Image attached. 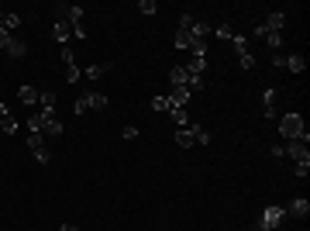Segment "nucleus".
Masks as SVG:
<instances>
[{"label":"nucleus","instance_id":"1","mask_svg":"<svg viewBox=\"0 0 310 231\" xmlns=\"http://www.w3.org/2000/svg\"><path fill=\"white\" fill-rule=\"evenodd\" d=\"M279 135L286 138V142H293V138H303V142H310V135H307V124H303V117L300 114H283L279 117Z\"/></svg>","mask_w":310,"mask_h":231},{"label":"nucleus","instance_id":"2","mask_svg":"<svg viewBox=\"0 0 310 231\" xmlns=\"http://www.w3.org/2000/svg\"><path fill=\"white\" fill-rule=\"evenodd\" d=\"M283 221H286V211L272 204V207H266V211H262V217H259L255 231H279V224H283Z\"/></svg>","mask_w":310,"mask_h":231},{"label":"nucleus","instance_id":"3","mask_svg":"<svg viewBox=\"0 0 310 231\" xmlns=\"http://www.w3.org/2000/svg\"><path fill=\"white\" fill-rule=\"evenodd\" d=\"M283 152L290 155V159H296V162H310V149L303 138H293V142H286L283 145Z\"/></svg>","mask_w":310,"mask_h":231},{"label":"nucleus","instance_id":"4","mask_svg":"<svg viewBox=\"0 0 310 231\" xmlns=\"http://www.w3.org/2000/svg\"><path fill=\"white\" fill-rule=\"evenodd\" d=\"M66 21L73 24V35H76V38H86V31H83V7H69V4H66Z\"/></svg>","mask_w":310,"mask_h":231},{"label":"nucleus","instance_id":"5","mask_svg":"<svg viewBox=\"0 0 310 231\" xmlns=\"http://www.w3.org/2000/svg\"><path fill=\"white\" fill-rule=\"evenodd\" d=\"M69 35H73V24L66 18H56V28H52V38L59 41V45H66L69 41Z\"/></svg>","mask_w":310,"mask_h":231},{"label":"nucleus","instance_id":"6","mask_svg":"<svg viewBox=\"0 0 310 231\" xmlns=\"http://www.w3.org/2000/svg\"><path fill=\"white\" fill-rule=\"evenodd\" d=\"M0 128H4V135H18V121L11 117L7 104H0Z\"/></svg>","mask_w":310,"mask_h":231},{"label":"nucleus","instance_id":"7","mask_svg":"<svg viewBox=\"0 0 310 231\" xmlns=\"http://www.w3.org/2000/svg\"><path fill=\"white\" fill-rule=\"evenodd\" d=\"M283 24H286V14H283V11H272L269 18L262 21V28H266V31H276V35L283 31Z\"/></svg>","mask_w":310,"mask_h":231},{"label":"nucleus","instance_id":"8","mask_svg":"<svg viewBox=\"0 0 310 231\" xmlns=\"http://www.w3.org/2000/svg\"><path fill=\"white\" fill-rule=\"evenodd\" d=\"M307 214H310V204L303 200V197L290 200V207H286V217H307Z\"/></svg>","mask_w":310,"mask_h":231},{"label":"nucleus","instance_id":"9","mask_svg":"<svg viewBox=\"0 0 310 231\" xmlns=\"http://www.w3.org/2000/svg\"><path fill=\"white\" fill-rule=\"evenodd\" d=\"M38 97H41V90L28 86V83H24V86L18 90V100H21V104H38Z\"/></svg>","mask_w":310,"mask_h":231},{"label":"nucleus","instance_id":"10","mask_svg":"<svg viewBox=\"0 0 310 231\" xmlns=\"http://www.w3.org/2000/svg\"><path fill=\"white\" fill-rule=\"evenodd\" d=\"M183 69H186L190 76H203V73H207V59H203V56H193V62H190V66H183Z\"/></svg>","mask_w":310,"mask_h":231},{"label":"nucleus","instance_id":"11","mask_svg":"<svg viewBox=\"0 0 310 231\" xmlns=\"http://www.w3.org/2000/svg\"><path fill=\"white\" fill-rule=\"evenodd\" d=\"M169 100H173V107H183V104L190 100V86H173V94H169Z\"/></svg>","mask_w":310,"mask_h":231},{"label":"nucleus","instance_id":"12","mask_svg":"<svg viewBox=\"0 0 310 231\" xmlns=\"http://www.w3.org/2000/svg\"><path fill=\"white\" fill-rule=\"evenodd\" d=\"M283 66H286L290 73H303V69H307V59H303V56H286Z\"/></svg>","mask_w":310,"mask_h":231},{"label":"nucleus","instance_id":"13","mask_svg":"<svg viewBox=\"0 0 310 231\" xmlns=\"http://www.w3.org/2000/svg\"><path fill=\"white\" fill-rule=\"evenodd\" d=\"M4 52H7L11 59H24V52H28V45H24V41H18V38H11V45H7Z\"/></svg>","mask_w":310,"mask_h":231},{"label":"nucleus","instance_id":"14","mask_svg":"<svg viewBox=\"0 0 310 231\" xmlns=\"http://www.w3.org/2000/svg\"><path fill=\"white\" fill-rule=\"evenodd\" d=\"M176 145H179V149H193V131H190V128H179V131H176Z\"/></svg>","mask_w":310,"mask_h":231},{"label":"nucleus","instance_id":"15","mask_svg":"<svg viewBox=\"0 0 310 231\" xmlns=\"http://www.w3.org/2000/svg\"><path fill=\"white\" fill-rule=\"evenodd\" d=\"M190 131H193V142H200V145H207V142H211V131H207L203 124H193V121H190Z\"/></svg>","mask_w":310,"mask_h":231},{"label":"nucleus","instance_id":"16","mask_svg":"<svg viewBox=\"0 0 310 231\" xmlns=\"http://www.w3.org/2000/svg\"><path fill=\"white\" fill-rule=\"evenodd\" d=\"M86 100H90V111H104L107 107V94H97V90L86 94Z\"/></svg>","mask_w":310,"mask_h":231},{"label":"nucleus","instance_id":"17","mask_svg":"<svg viewBox=\"0 0 310 231\" xmlns=\"http://www.w3.org/2000/svg\"><path fill=\"white\" fill-rule=\"evenodd\" d=\"M211 31H214V28L207 24V21H193V28H190V35H193V38H207Z\"/></svg>","mask_w":310,"mask_h":231},{"label":"nucleus","instance_id":"18","mask_svg":"<svg viewBox=\"0 0 310 231\" xmlns=\"http://www.w3.org/2000/svg\"><path fill=\"white\" fill-rule=\"evenodd\" d=\"M41 135L59 138V135H62V121H45V124H41Z\"/></svg>","mask_w":310,"mask_h":231},{"label":"nucleus","instance_id":"19","mask_svg":"<svg viewBox=\"0 0 310 231\" xmlns=\"http://www.w3.org/2000/svg\"><path fill=\"white\" fill-rule=\"evenodd\" d=\"M169 79H173V86H186V79H190V73H186L183 66H176L173 73H169Z\"/></svg>","mask_w":310,"mask_h":231},{"label":"nucleus","instance_id":"20","mask_svg":"<svg viewBox=\"0 0 310 231\" xmlns=\"http://www.w3.org/2000/svg\"><path fill=\"white\" fill-rule=\"evenodd\" d=\"M169 114H173V124H179V128H190V117H186V111H183V107H173Z\"/></svg>","mask_w":310,"mask_h":231},{"label":"nucleus","instance_id":"21","mask_svg":"<svg viewBox=\"0 0 310 231\" xmlns=\"http://www.w3.org/2000/svg\"><path fill=\"white\" fill-rule=\"evenodd\" d=\"M173 38H176V49H190V41H193V35H190V31H183V28H179V31H176Z\"/></svg>","mask_w":310,"mask_h":231},{"label":"nucleus","instance_id":"22","mask_svg":"<svg viewBox=\"0 0 310 231\" xmlns=\"http://www.w3.org/2000/svg\"><path fill=\"white\" fill-rule=\"evenodd\" d=\"M152 111H173V100H169V94H166V97H155V100H152Z\"/></svg>","mask_w":310,"mask_h":231},{"label":"nucleus","instance_id":"23","mask_svg":"<svg viewBox=\"0 0 310 231\" xmlns=\"http://www.w3.org/2000/svg\"><path fill=\"white\" fill-rule=\"evenodd\" d=\"M18 24H21V18H18V14H4V21H0V28H4V31H14Z\"/></svg>","mask_w":310,"mask_h":231},{"label":"nucleus","instance_id":"24","mask_svg":"<svg viewBox=\"0 0 310 231\" xmlns=\"http://www.w3.org/2000/svg\"><path fill=\"white\" fill-rule=\"evenodd\" d=\"M190 49H193V56L207 59V38H193V41H190Z\"/></svg>","mask_w":310,"mask_h":231},{"label":"nucleus","instance_id":"25","mask_svg":"<svg viewBox=\"0 0 310 231\" xmlns=\"http://www.w3.org/2000/svg\"><path fill=\"white\" fill-rule=\"evenodd\" d=\"M138 11H141L145 18H152V14L159 11V7H155V0H138Z\"/></svg>","mask_w":310,"mask_h":231},{"label":"nucleus","instance_id":"26","mask_svg":"<svg viewBox=\"0 0 310 231\" xmlns=\"http://www.w3.org/2000/svg\"><path fill=\"white\" fill-rule=\"evenodd\" d=\"M231 41H234V49H238V56L248 52V35H231Z\"/></svg>","mask_w":310,"mask_h":231},{"label":"nucleus","instance_id":"27","mask_svg":"<svg viewBox=\"0 0 310 231\" xmlns=\"http://www.w3.org/2000/svg\"><path fill=\"white\" fill-rule=\"evenodd\" d=\"M238 62H241V69H248V73L255 69V56H252V52H241V56H238Z\"/></svg>","mask_w":310,"mask_h":231},{"label":"nucleus","instance_id":"28","mask_svg":"<svg viewBox=\"0 0 310 231\" xmlns=\"http://www.w3.org/2000/svg\"><path fill=\"white\" fill-rule=\"evenodd\" d=\"M262 41H266V45H269L272 52H276V49L283 45V35H276V31H269V35H266V38H262Z\"/></svg>","mask_w":310,"mask_h":231},{"label":"nucleus","instance_id":"29","mask_svg":"<svg viewBox=\"0 0 310 231\" xmlns=\"http://www.w3.org/2000/svg\"><path fill=\"white\" fill-rule=\"evenodd\" d=\"M41 145H45L41 131H31V135H28V149H41Z\"/></svg>","mask_w":310,"mask_h":231},{"label":"nucleus","instance_id":"30","mask_svg":"<svg viewBox=\"0 0 310 231\" xmlns=\"http://www.w3.org/2000/svg\"><path fill=\"white\" fill-rule=\"evenodd\" d=\"M104 73H107V66H90V69H86V79H100Z\"/></svg>","mask_w":310,"mask_h":231},{"label":"nucleus","instance_id":"31","mask_svg":"<svg viewBox=\"0 0 310 231\" xmlns=\"http://www.w3.org/2000/svg\"><path fill=\"white\" fill-rule=\"evenodd\" d=\"M73 111H76V114H86V111H90V100H86V94L76 100V107H73Z\"/></svg>","mask_w":310,"mask_h":231},{"label":"nucleus","instance_id":"32","mask_svg":"<svg viewBox=\"0 0 310 231\" xmlns=\"http://www.w3.org/2000/svg\"><path fill=\"white\" fill-rule=\"evenodd\" d=\"M310 173V162H296V169H293V176H300V179H307Z\"/></svg>","mask_w":310,"mask_h":231},{"label":"nucleus","instance_id":"33","mask_svg":"<svg viewBox=\"0 0 310 231\" xmlns=\"http://www.w3.org/2000/svg\"><path fill=\"white\" fill-rule=\"evenodd\" d=\"M186 86H190V94H193V90H203V76H190Z\"/></svg>","mask_w":310,"mask_h":231},{"label":"nucleus","instance_id":"34","mask_svg":"<svg viewBox=\"0 0 310 231\" xmlns=\"http://www.w3.org/2000/svg\"><path fill=\"white\" fill-rule=\"evenodd\" d=\"M35 159H38L41 166H48V159H52V155H48V149H45V145H41V149H35Z\"/></svg>","mask_w":310,"mask_h":231},{"label":"nucleus","instance_id":"35","mask_svg":"<svg viewBox=\"0 0 310 231\" xmlns=\"http://www.w3.org/2000/svg\"><path fill=\"white\" fill-rule=\"evenodd\" d=\"M214 35H217V38H231L234 31L228 28V24H217V28H214Z\"/></svg>","mask_w":310,"mask_h":231},{"label":"nucleus","instance_id":"36","mask_svg":"<svg viewBox=\"0 0 310 231\" xmlns=\"http://www.w3.org/2000/svg\"><path fill=\"white\" fill-rule=\"evenodd\" d=\"M38 104H41V107H56V94H41Z\"/></svg>","mask_w":310,"mask_h":231},{"label":"nucleus","instance_id":"37","mask_svg":"<svg viewBox=\"0 0 310 231\" xmlns=\"http://www.w3.org/2000/svg\"><path fill=\"white\" fill-rule=\"evenodd\" d=\"M62 62H66V66H73V62H76V59H73V49H69V45H62Z\"/></svg>","mask_w":310,"mask_h":231},{"label":"nucleus","instance_id":"38","mask_svg":"<svg viewBox=\"0 0 310 231\" xmlns=\"http://www.w3.org/2000/svg\"><path fill=\"white\" fill-rule=\"evenodd\" d=\"M66 79L76 83V79H79V66H69V69H66Z\"/></svg>","mask_w":310,"mask_h":231},{"label":"nucleus","instance_id":"39","mask_svg":"<svg viewBox=\"0 0 310 231\" xmlns=\"http://www.w3.org/2000/svg\"><path fill=\"white\" fill-rule=\"evenodd\" d=\"M179 28H183V31H190V28H193V18H190V14H183V18H179Z\"/></svg>","mask_w":310,"mask_h":231},{"label":"nucleus","instance_id":"40","mask_svg":"<svg viewBox=\"0 0 310 231\" xmlns=\"http://www.w3.org/2000/svg\"><path fill=\"white\" fill-rule=\"evenodd\" d=\"M262 100H266V107H272V100H276V90H262Z\"/></svg>","mask_w":310,"mask_h":231},{"label":"nucleus","instance_id":"41","mask_svg":"<svg viewBox=\"0 0 310 231\" xmlns=\"http://www.w3.org/2000/svg\"><path fill=\"white\" fill-rule=\"evenodd\" d=\"M28 131H41V121H38V117H28Z\"/></svg>","mask_w":310,"mask_h":231},{"label":"nucleus","instance_id":"42","mask_svg":"<svg viewBox=\"0 0 310 231\" xmlns=\"http://www.w3.org/2000/svg\"><path fill=\"white\" fill-rule=\"evenodd\" d=\"M7 45H11V31H4V28H0V49H7Z\"/></svg>","mask_w":310,"mask_h":231},{"label":"nucleus","instance_id":"43","mask_svg":"<svg viewBox=\"0 0 310 231\" xmlns=\"http://www.w3.org/2000/svg\"><path fill=\"white\" fill-rule=\"evenodd\" d=\"M124 138H128V142H131V138H138V128H135V124H128V128H124Z\"/></svg>","mask_w":310,"mask_h":231},{"label":"nucleus","instance_id":"44","mask_svg":"<svg viewBox=\"0 0 310 231\" xmlns=\"http://www.w3.org/2000/svg\"><path fill=\"white\" fill-rule=\"evenodd\" d=\"M59 231H79V228H76V224H62Z\"/></svg>","mask_w":310,"mask_h":231},{"label":"nucleus","instance_id":"45","mask_svg":"<svg viewBox=\"0 0 310 231\" xmlns=\"http://www.w3.org/2000/svg\"><path fill=\"white\" fill-rule=\"evenodd\" d=\"M0 21H4V11H0Z\"/></svg>","mask_w":310,"mask_h":231}]
</instances>
